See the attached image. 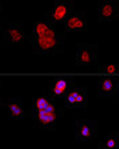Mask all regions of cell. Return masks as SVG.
<instances>
[{"label": "cell", "mask_w": 119, "mask_h": 149, "mask_svg": "<svg viewBox=\"0 0 119 149\" xmlns=\"http://www.w3.org/2000/svg\"><path fill=\"white\" fill-rule=\"evenodd\" d=\"M76 79L71 77V76H61V77H56L53 80L52 86L48 90V92L54 98H59V96H65L66 92L71 90V87L73 86Z\"/></svg>", "instance_id": "cell-10"}, {"label": "cell", "mask_w": 119, "mask_h": 149, "mask_svg": "<svg viewBox=\"0 0 119 149\" xmlns=\"http://www.w3.org/2000/svg\"><path fill=\"white\" fill-rule=\"evenodd\" d=\"M75 1L73 0H58L54 3V7L50 10L49 12H45L46 19L50 23H57L61 20H66V18L71 15L72 12L75 11Z\"/></svg>", "instance_id": "cell-4"}, {"label": "cell", "mask_w": 119, "mask_h": 149, "mask_svg": "<svg viewBox=\"0 0 119 149\" xmlns=\"http://www.w3.org/2000/svg\"><path fill=\"white\" fill-rule=\"evenodd\" d=\"M100 72H103V73H116L118 67L116 65H107V67L100 68Z\"/></svg>", "instance_id": "cell-14"}, {"label": "cell", "mask_w": 119, "mask_h": 149, "mask_svg": "<svg viewBox=\"0 0 119 149\" xmlns=\"http://www.w3.org/2000/svg\"><path fill=\"white\" fill-rule=\"evenodd\" d=\"M64 109L57 106L56 98L52 96L48 91L42 96H37L33 100L31 119L35 129L53 130L57 121L62 119Z\"/></svg>", "instance_id": "cell-2"}, {"label": "cell", "mask_w": 119, "mask_h": 149, "mask_svg": "<svg viewBox=\"0 0 119 149\" xmlns=\"http://www.w3.org/2000/svg\"><path fill=\"white\" fill-rule=\"evenodd\" d=\"M88 104V96H87V88L80 86L75 80L71 90L65 95V107L68 109H84Z\"/></svg>", "instance_id": "cell-3"}, {"label": "cell", "mask_w": 119, "mask_h": 149, "mask_svg": "<svg viewBox=\"0 0 119 149\" xmlns=\"http://www.w3.org/2000/svg\"><path fill=\"white\" fill-rule=\"evenodd\" d=\"M1 38L4 42L10 43H24L28 41V37L24 34V30L19 22L1 24Z\"/></svg>", "instance_id": "cell-5"}, {"label": "cell", "mask_w": 119, "mask_h": 149, "mask_svg": "<svg viewBox=\"0 0 119 149\" xmlns=\"http://www.w3.org/2000/svg\"><path fill=\"white\" fill-rule=\"evenodd\" d=\"M98 46L95 43H79L76 50L77 67H91L96 63Z\"/></svg>", "instance_id": "cell-6"}, {"label": "cell", "mask_w": 119, "mask_h": 149, "mask_svg": "<svg viewBox=\"0 0 119 149\" xmlns=\"http://www.w3.org/2000/svg\"><path fill=\"white\" fill-rule=\"evenodd\" d=\"M64 33L58 31L48 19L39 20L33 24L28 42L31 43L35 54H61L65 50Z\"/></svg>", "instance_id": "cell-1"}, {"label": "cell", "mask_w": 119, "mask_h": 149, "mask_svg": "<svg viewBox=\"0 0 119 149\" xmlns=\"http://www.w3.org/2000/svg\"><path fill=\"white\" fill-rule=\"evenodd\" d=\"M98 19L104 20V22H116L118 20V1H99Z\"/></svg>", "instance_id": "cell-11"}, {"label": "cell", "mask_w": 119, "mask_h": 149, "mask_svg": "<svg viewBox=\"0 0 119 149\" xmlns=\"http://www.w3.org/2000/svg\"><path fill=\"white\" fill-rule=\"evenodd\" d=\"M119 144V136H118V132H112L110 133L108 138L104 142H100L99 144V148L100 149H108V148H116Z\"/></svg>", "instance_id": "cell-13"}, {"label": "cell", "mask_w": 119, "mask_h": 149, "mask_svg": "<svg viewBox=\"0 0 119 149\" xmlns=\"http://www.w3.org/2000/svg\"><path fill=\"white\" fill-rule=\"evenodd\" d=\"M1 107L8 109L12 114V118H15V119H20L27 114V111L23 109V104H22L19 99H3L1 100Z\"/></svg>", "instance_id": "cell-12"}, {"label": "cell", "mask_w": 119, "mask_h": 149, "mask_svg": "<svg viewBox=\"0 0 119 149\" xmlns=\"http://www.w3.org/2000/svg\"><path fill=\"white\" fill-rule=\"evenodd\" d=\"M64 29H65V31L85 33L88 29L87 14L84 11H73L64 22Z\"/></svg>", "instance_id": "cell-7"}, {"label": "cell", "mask_w": 119, "mask_h": 149, "mask_svg": "<svg viewBox=\"0 0 119 149\" xmlns=\"http://www.w3.org/2000/svg\"><path fill=\"white\" fill-rule=\"evenodd\" d=\"M119 81L114 76H102L98 79V95L100 98H111L118 95Z\"/></svg>", "instance_id": "cell-9"}, {"label": "cell", "mask_w": 119, "mask_h": 149, "mask_svg": "<svg viewBox=\"0 0 119 149\" xmlns=\"http://www.w3.org/2000/svg\"><path fill=\"white\" fill-rule=\"evenodd\" d=\"M98 123L93 119H80L76 122V138L79 141H87L96 137Z\"/></svg>", "instance_id": "cell-8"}]
</instances>
